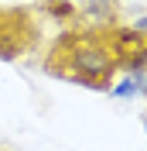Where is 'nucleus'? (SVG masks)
<instances>
[{"label": "nucleus", "instance_id": "obj_1", "mask_svg": "<svg viewBox=\"0 0 147 151\" xmlns=\"http://www.w3.org/2000/svg\"><path fill=\"white\" fill-rule=\"evenodd\" d=\"M69 69H72L75 83L89 86V89H110V79L116 72V55L106 41L86 38L69 52Z\"/></svg>", "mask_w": 147, "mask_h": 151}, {"label": "nucleus", "instance_id": "obj_2", "mask_svg": "<svg viewBox=\"0 0 147 151\" xmlns=\"http://www.w3.org/2000/svg\"><path fill=\"white\" fill-rule=\"evenodd\" d=\"M140 86H144V72H127L120 83L110 86V93L120 100H133V96H140Z\"/></svg>", "mask_w": 147, "mask_h": 151}, {"label": "nucleus", "instance_id": "obj_3", "mask_svg": "<svg viewBox=\"0 0 147 151\" xmlns=\"http://www.w3.org/2000/svg\"><path fill=\"white\" fill-rule=\"evenodd\" d=\"M45 10L51 14V17H75V4L72 0H45Z\"/></svg>", "mask_w": 147, "mask_h": 151}, {"label": "nucleus", "instance_id": "obj_4", "mask_svg": "<svg viewBox=\"0 0 147 151\" xmlns=\"http://www.w3.org/2000/svg\"><path fill=\"white\" fill-rule=\"evenodd\" d=\"M86 14H89L92 21H96V17H99V21H110V7H106V4H92V0H89Z\"/></svg>", "mask_w": 147, "mask_h": 151}, {"label": "nucleus", "instance_id": "obj_5", "mask_svg": "<svg viewBox=\"0 0 147 151\" xmlns=\"http://www.w3.org/2000/svg\"><path fill=\"white\" fill-rule=\"evenodd\" d=\"M133 31H140V35H147V14H140V17L133 21Z\"/></svg>", "mask_w": 147, "mask_h": 151}, {"label": "nucleus", "instance_id": "obj_6", "mask_svg": "<svg viewBox=\"0 0 147 151\" xmlns=\"http://www.w3.org/2000/svg\"><path fill=\"white\" fill-rule=\"evenodd\" d=\"M140 96H147V72H144V86H140Z\"/></svg>", "mask_w": 147, "mask_h": 151}, {"label": "nucleus", "instance_id": "obj_7", "mask_svg": "<svg viewBox=\"0 0 147 151\" xmlns=\"http://www.w3.org/2000/svg\"><path fill=\"white\" fill-rule=\"evenodd\" d=\"M92 4H106V7H113V4H116V0H92Z\"/></svg>", "mask_w": 147, "mask_h": 151}, {"label": "nucleus", "instance_id": "obj_8", "mask_svg": "<svg viewBox=\"0 0 147 151\" xmlns=\"http://www.w3.org/2000/svg\"><path fill=\"white\" fill-rule=\"evenodd\" d=\"M144 131H147V117H144Z\"/></svg>", "mask_w": 147, "mask_h": 151}]
</instances>
